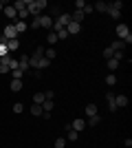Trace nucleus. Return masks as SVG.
I'll list each match as a JSON object with an SVG mask.
<instances>
[{"label": "nucleus", "mask_w": 132, "mask_h": 148, "mask_svg": "<svg viewBox=\"0 0 132 148\" xmlns=\"http://www.w3.org/2000/svg\"><path fill=\"white\" fill-rule=\"evenodd\" d=\"M24 5H26V11H29V16L38 18L40 11L49 7V2H46V0H24Z\"/></svg>", "instance_id": "1"}, {"label": "nucleus", "mask_w": 132, "mask_h": 148, "mask_svg": "<svg viewBox=\"0 0 132 148\" xmlns=\"http://www.w3.org/2000/svg\"><path fill=\"white\" fill-rule=\"evenodd\" d=\"M29 66H31L33 71H40V69H46V66H51V62L46 60L44 56H38V53H33V56L29 58Z\"/></svg>", "instance_id": "2"}, {"label": "nucleus", "mask_w": 132, "mask_h": 148, "mask_svg": "<svg viewBox=\"0 0 132 148\" xmlns=\"http://www.w3.org/2000/svg\"><path fill=\"white\" fill-rule=\"evenodd\" d=\"M68 25H70V13H60V16L53 20V29H55V33H57V31H62V29H66Z\"/></svg>", "instance_id": "3"}, {"label": "nucleus", "mask_w": 132, "mask_h": 148, "mask_svg": "<svg viewBox=\"0 0 132 148\" xmlns=\"http://www.w3.org/2000/svg\"><path fill=\"white\" fill-rule=\"evenodd\" d=\"M16 38H18V31H16V27H13V25H7L5 31H2V38H0V40L9 42V40H16Z\"/></svg>", "instance_id": "4"}, {"label": "nucleus", "mask_w": 132, "mask_h": 148, "mask_svg": "<svg viewBox=\"0 0 132 148\" xmlns=\"http://www.w3.org/2000/svg\"><path fill=\"white\" fill-rule=\"evenodd\" d=\"M38 25H40V29H51L53 27V18L51 16H38Z\"/></svg>", "instance_id": "5"}, {"label": "nucleus", "mask_w": 132, "mask_h": 148, "mask_svg": "<svg viewBox=\"0 0 132 148\" xmlns=\"http://www.w3.org/2000/svg\"><path fill=\"white\" fill-rule=\"evenodd\" d=\"M18 69L22 71V73L31 71V66H29V56H20V58H18Z\"/></svg>", "instance_id": "6"}, {"label": "nucleus", "mask_w": 132, "mask_h": 148, "mask_svg": "<svg viewBox=\"0 0 132 148\" xmlns=\"http://www.w3.org/2000/svg\"><path fill=\"white\" fill-rule=\"evenodd\" d=\"M79 31H82V25H77V22H73V20H70V25L66 27V33H68V36H77Z\"/></svg>", "instance_id": "7"}, {"label": "nucleus", "mask_w": 132, "mask_h": 148, "mask_svg": "<svg viewBox=\"0 0 132 148\" xmlns=\"http://www.w3.org/2000/svg\"><path fill=\"white\" fill-rule=\"evenodd\" d=\"M13 27H16V31H18V36H20V33H24V31L29 29V25H26L24 20H16V22H13Z\"/></svg>", "instance_id": "8"}, {"label": "nucleus", "mask_w": 132, "mask_h": 148, "mask_svg": "<svg viewBox=\"0 0 132 148\" xmlns=\"http://www.w3.org/2000/svg\"><path fill=\"white\" fill-rule=\"evenodd\" d=\"M114 104H117V108H123V106H128V97L126 95H114Z\"/></svg>", "instance_id": "9"}, {"label": "nucleus", "mask_w": 132, "mask_h": 148, "mask_svg": "<svg viewBox=\"0 0 132 148\" xmlns=\"http://www.w3.org/2000/svg\"><path fill=\"white\" fill-rule=\"evenodd\" d=\"M106 99H108V108H110V113L119 111V108H117V104H114V93H108V95H106Z\"/></svg>", "instance_id": "10"}, {"label": "nucleus", "mask_w": 132, "mask_h": 148, "mask_svg": "<svg viewBox=\"0 0 132 148\" xmlns=\"http://www.w3.org/2000/svg\"><path fill=\"white\" fill-rule=\"evenodd\" d=\"M70 128L77 130V133H79V130H84V128H86V119H75V122L70 124Z\"/></svg>", "instance_id": "11"}, {"label": "nucleus", "mask_w": 132, "mask_h": 148, "mask_svg": "<svg viewBox=\"0 0 132 148\" xmlns=\"http://www.w3.org/2000/svg\"><path fill=\"white\" fill-rule=\"evenodd\" d=\"M93 9H95V11H99V13H106L108 11V5L104 2V0H99V2H95V5H93Z\"/></svg>", "instance_id": "12"}, {"label": "nucleus", "mask_w": 132, "mask_h": 148, "mask_svg": "<svg viewBox=\"0 0 132 148\" xmlns=\"http://www.w3.org/2000/svg\"><path fill=\"white\" fill-rule=\"evenodd\" d=\"M2 11H5V16H7V18H11V20H16V18H18V11H16L13 7H5Z\"/></svg>", "instance_id": "13"}, {"label": "nucleus", "mask_w": 132, "mask_h": 148, "mask_svg": "<svg viewBox=\"0 0 132 148\" xmlns=\"http://www.w3.org/2000/svg\"><path fill=\"white\" fill-rule=\"evenodd\" d=\"M7 49H9V53H11V51H18L20 49V40L18 38H16V40H9V42H7Z\"/></svg>", "instance_id": "14"}, {"label": "nucleus", "mask_w": 132, "mask_h": 148, "mask_svg": "<svg viewBox=\"0 0 132 148\" xmlns=\"http://www.w3.org/2000/svg\"><path fill=\"white\" fill-rule=\"evenodd\" d=\"M101 122V115L99 113H97V115H90V117H88V122H86V126H97V124Z\"/></svg>", "instance_id": "15"}, {"label": "nucleus", "mask_w": 132, "mask_h": 148, "mask_svg": "<svg viewBox=\"0 0 132 148\" xmlns=\"http://www.w3.org/2000/svg\"><path fill=\"white\" fill-rule=\"evenodd\" d=\"M9 88H11L13 93L22 91V80H11V84H9Z\"/></svg>", "instance_id": "16"}, {"label": "nucleus", "mask_w": 132, "mask_h": 148, "mask_svg": "<svg viewBox=\"0 0 132 148\" xmlns=\"http://www.w3.org/2000/svg\"><path fill=\"white\" fill-rule=\"evenodd\" d=\"M86 18V16H84L82 11H75V13H70V20H73V22H77V25H82V20Z\"/></svg>", "instance_id": "17"}, {"label": "nucleus", "mask_w": 132, "mask_h": 148, "mask_svg": "<svg viewBox=\"0 0 132 148\" xmlns=\"http://www.w3.org/2000/svg\"><path fill=\"white\" fill-rule=\"evenodd\" d=\"M77 137H79V133H77V130H73V128H70L68 133H66V137H64V139H66V142H77Z\"/></svg>", "instance_id": "18"}, {"label": "nucleus", "mask_w": 132, "mask_h": 148, "mask_svg": "<svg viewBox=\"0 0 132 148\" xmlns=\"http://www.w3.org/2000/svg\"><path fill=\"white\" fill-rule=\"evenodd\" d=\"M53 106H55V102H53V99H44L42 111H44V113H51V111H53Z\"/></svg>", "instance_id": "19"}, {"label": "nucleus", "mask_w": 132, "mask_h": 148, "mask_svg": "<svg viewBox=\"0 0 132 148\" xmlns=\"http://www.w3.org/2000/svg\"><path fill=\"white\" fill-rule=\"evenodd\" d=\"M110 49H112V51H123V49H126V44H123V40H114V42L110 44Z\"/></svg>", "instance_id": "20"}, {"label": "nucleus", "mask_w": 132, "mask_h": 148, "mask_svg": "<svg viewBox=\"0 0 132 148\" xmlns=\"http://www.w3.org/2000/svg\"><path fill=\"white\" fill-rule=\"evenodd\" d=\"M5 60H7V66H9V71H16V69H18V60H13V58H9V56H7Z\"/></svg>", "instance_id": "21"}, {"label": "nucleus", "mask_w": 132, "mask_h": 148, "mask_svg": "<svg viewBox=\"0 0 132 148\" xmlns=\"http://www.w3.org/2000/svg\"><path fill=\"white\" fill-rule=\"evenodd\" d=\"M9 56V49H7V42L5 40H0V58H7Z\"/></svg>", "instance_id": "22"}, {"label": "nucleus", "mask_w": 132, "mask_h": 148, "mask_svg": "<svg viewBox=\"0 0 132 148\" xmlns=\"http://www.w3.org/2000/svg\"><path fill=\"white\" fill-rule=\"evenodd\" d=\"M44 99H46V97H44V93H35V95H33V104H40V106H42Z\"/></svg>", "instance_id": "23"}, {"label": "nucleus", "mask_w": 132, "mask_h": 148, "mask_svg": "<svg viewBox=\"0 0 132 148\" xmlns=\"http://www.w3.org/2000/svg\"><path fill=\"white\" fill-rule=\"evenodd\" d=\"M106 13H110V18H114V20H119L121 18V11H117V9H112V7L108 5V11Z\"/></svg>", "instance_id": "24"}, {"label": "nucleus", "mask_w": 132, "mask_h": 148, "mask_svg": "<svg viewBox=\"0 0 132 148\" xmlns=\"http://www.w3.org/2000/svg\"><path fill=\"white\" fill-rule=\"evenodd\" d=\"M42 113H44V111H42V106H40V104H33V106H31V115H35V117H40Z\"/></svg>", "instance_id": "25"}, {"label": "nucleus", "mask_w": 132, "mask_h": 148, "mask_svg": "<svg viewBox=\"0 0 132 148\" xmlns=\"http://www.w3.org/2000/svg\"><path fill=\"white\" fill-rule=\"evenodd\" d=\"M97 113H99V111H97V106H95V104L86 106V115H88V117H90V115H97Z\"/></svg>", "instance_id": "26"}, {"label": "nucleus", "mask_w": 132, "mask_h": 148, "mask_svg": "<svg viewBox=\"0 0 132 148\" xmlns=\"http://www.w3.org/2000/svg\"><path fill=\"white\" fill-rule=\"evenodd\" d=\"M46 42H49V44H57V33H55V31H51L49 36H46Z\"/></svg>", "instance_id": "27"}, {"label": "nucleus", "mask_w": 132, "mask_h": 148, "mask_svg": "<svg viewBox=\"0 0 132 148\" xmlns=\"http://www.w3.org/2000/svg\"><path fill=\"white\" fill-rule=\"evenodd\" d=\"M0 73H2V75L9 73V66H7V60H5V58H0Z\"/></svg>", "instance_id": "28"}, {"label": "nucleus", "mask_w": 132, "mask_h": 148, "mask_svg": "<svg viewBox=\"0 0 132 148\" xmlns=\"http://www.w3.org/2000/svg\"><path fill=\"white\" fill-rule=\"evenodd\" d=\"M119 66V60H114V58H110V60H108V69H110V73H112L114 69Z\"/></svg>", "instance_id": "29"}, {"label": "nucleus", "mask_w": 132, "mask_h": 148, "mask_svg": "<svg viewBox=\"0 0 132 148\" xmlns=\"http://www.w3.org/2000/svg\"><path fill=\"white\" fill-rule=\"evenodd\" d=\"M106 84H108V86H114V84H117V77H114V73H108Z\"/></svg>", "instance_id": "30"}, {"label": "nucleus", "mask_w": 132, "mask_h": 148, "mask_svg": "<svg viewBox=\"0 0 132 148\" xmlns=\"http://www.w3.org/2000/svg\"><path fill=\"white\" fill-rule=\"evenodd\" d=\"M44 58H46V60H53V58H55V49H46V51H44Z\"/></svg>", "instance_id": "31"}, {"label": "nucleus", "mask_w": 132, "mask_h": 148, "mask_svg": "<svg viewBox=\"0 0 132 148\" xmlns=\"http://www.w3.org/2000/svg\"><path fill=\"white\" fill-rule=\"evenodd\" d=\"M24 18H29V11H26V7L18 11V20H24Z\"/></svg>", "instance_id": "32"}, {"label": "nucleus", "mask_w": 132, "mask_h": 148, "mask_svg": "<svg viewBox=\"0 0 132 148\" xmlns=\"http://www.w3.org/2000/svg\"><path fill=\"white\" fill-rule=\"evenodd\" d=\"M66 146V139H64V137H57L55 139V148H64Z\"/></svg>", "instance_id": "33"}, {"label": "nucleus", "mask_w": 132, "mask_h": 148, "mask_svg": "<svg viewBox=\"0 0 132 148\" xmlns=\"http://www.w3.org/2000/svg\"><path fill=\"white\" fill-rule=\"evenodd\" d=\"M24 0H18V2H13V9H16V11H20V9H24Z\"/></svg>", "instance_id": "34"}, {"label": "nucleus", "mask_w": 132, "mask_h": 148, "mask_svg": "<svg viewBox=\"0 0 132 148\" xmlns=\"http://www.w3.org/2000/svg\"><path fill=\"white\" fill-rule=\"evenodd\" d=\"M11 75H13V80H22V71H20V69H16V71H11Z\"/></svg>", "instance_id": "35"}, {"label": "nucleus", "mask_w": 132, "mask_h": 148, "mask_svg": "<svg viewBox=\"0 0 132 148\" xmlns=\"http://www.w3.org/2000/svg\"><path fill=\"white\" fill-rule=\"evenodd\" d=\"M84 7H86V2H84V0H75V11H82Z\"/></svg>", "instance_id": "36"}, {"label": "nucleus", "mask_w": 132, "mask_h": 148, "mask_svg": "<svg viewBox=\"0 0 132 148\" xmlns=\"http://www.w3.org/2000/svg\"><path fill=\"white\" fill-rule=\"evenodd\" d=\"M112 56H114V51L110 49V47H108V49H104V58H106V60H110Z\"/></svg>", "instance_id": "37"}, {"label": "nucleus", "mask_w": 132, "mask_h": 148, "mask_svg": "<svg viewBox=\"0 0 132 148\" xmlns=\"http://www.w3.org/2000/svg\"><path fill=\"white\" fill-rule=\"evenodd\" d=\"M66 38H68V33H66V29L57 31V40H66Z\"/></svg>", "instance_id": "38"}, {"label": "nucleus", "mask_w": 132, "mask_h": 148, "mask_svg": "<svg viewBox=\"0 0 132 148\" xmlns=\"http://www.w3.org/2000/svg\"><path fill=\"white\" fill-rule=\"evenodd\" d=\"M24 111V106L20 104V102H16V104H13V113H22Z\"/></svg>", "instance_id": "39"}, {"label": "nucleus", "mask_w": 132, "mask_h": 148, "mask_svg": "<svg viewBox=\"0 0 132 148\" xmlns=\"http://www.w3.org/2000/svg\"><path fill=\"white\" fill-rule=\"evenodd\" d=\"M110 7H112V9H117V11H121V7H123V2H121V0H114V2H112Z\"/></svg>", "instance_id": "40"}, {"label": "nucleus", "mask_w": 132, "mask_h": 148, "mask_svg": "<svg viewBox=\"0 0 132 148\" xmlns=\"http://www.w3.org/2000/svg\"><path fill=\"white\" fill-rule=\"evenodd\" d=\"M93 11H95V9H93V5H86V7L82 9V13H84V16H88V13H93Z\"/></svg>", "instance_id": "41"}, {"label": "nucleus", "mask_w": 132, "mask_h": 148, "mask_svg": "<svg viewBox=\"0 0 132 148\" xmlns=\"http://www.w3.org/2000/svg\"><path fill=\"white\" fill-rule=\"evenodd\" d=\"M114 60H123V51H114Z\"/></svg>", "instance_id": "42"}, {"label": "nucleus", "mask_w": 132, "mask_h": 148, "mask_svg": "<svg viewBox=\"0 0 132 148\" xmlns=\"http://www.w3.org/2000/svg\"><path fill=\"white\" fill-rule=\"evenodd\" d=\"M44 97H46V99H53V97H55V93H53V91H46V93H44Z\"/></svg>", "instance_id": "43"}, {"label": "nucleus", "mask_w": 132, "mask_h": 148, "mask_svg": "<svg viewBox=\"0 0 132 148\" xmlns=\"http://www.w3.org/2000/svg\"><path fill=\"white\" fill-rule=\"evenodd\" d=\"M29 27H31V29H40V25H38V18H33V22H31Z\"/></svg>", "instance_id": "44"}, {"label": "nucleus", "mask_w": 132, "mask_h": 148, "mask_svg": "<svg viewBox=\"0 0 132 148\" xmlns=\"http://www.w3.org/2000/svg\"><path fill=\"white\" fill-rule=\"evenodd\" d=\"M2 9H5V5H2V2H0V11H2Z\"/></svg>", "instance_id": "45"}]
</instances>
